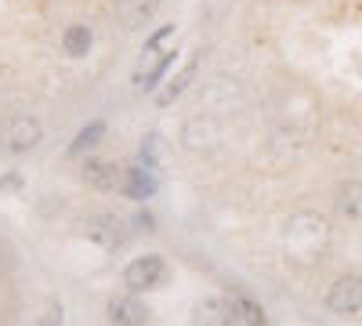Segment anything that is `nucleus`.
I'll list each match as a JSON object with an SVG mask.
<instances>
[{
    "instance_id": "obj_4",
    "label": "nucleus",
    "mask_w": 362,
    "mask_h": 326,
    "mask_svg": "<svg viewBox=\"0 0 362 326\" xmlns=\"http://www.w3.org/2000/svg\"><path fill=\"white\" fill-rule=\"evenodd\" d=\"M167 279H170V272H167V261H163L160 254H141V257H134L127 269H124V283H127V290H134V293L160 290Z\"/></svg>"
},
{
    "instance_id": "obj_5",
    "label": "nucleus",
    "mask_w": 362,
    "mask_h": 326,
    "mask_svg": "<svg viewBox=\"0 0 362 326\" xmlns=\"http://www.w3.org/2000/svg\"><path fill=\"white\" fill-rule=\"evenodd\" d=\"M322 305L334 315H362V276H355V272L337 276L326 286Z\"/></svg>"
},
{
    "instance_id": "obj_19",
    "label": "nucleus",
    "mask_w": 362,
    "mask_h": 326,
    "mask_svg": "<svg viewBox=\"0 0 362 326\" xmlns=\"http://www.w3.org/2000/svg\"><path fill=\"white\" fill-rule=\"evenodd\" d=\"M141 163H145L148 170L160 163V138H156V134H148V138L141 141Z\"/></svg>"
},
{
    "instance_id": "obj_13",
    "label": "nucleus",
    "mask_w": 362,
    "mask_h": 326,
    "mask_svg": "<svg viewBox=\"0 0 362 326\" xmlns=\"http://www.w3.org/2000/svg\"><path fill=\"white\" fill-rule=\"evenodd\" d=\"M334 206L337 214L348 221H362V182H341L334 192Z\"/></svg>"
},
{
    "instance_id": "obj_14",
    "label": "nucleus",
    "mask_w": 362,
    "mask_h": 326,
    "mask_svg": "<svg viewBox=\"0 0 362 326\" xmlns=\"http://www.w3.org/2000/svg\"><path fill=\"white\" fill-rule=\"evenodd\" d=\"M228 312H232V326H268L264 308L257 301H250V298H232Z\"/></svg>"
},
{
    "instance_id": "obj_6",
    "label": "nucleus",
    "mask_w": 362,
    "mask_h": 326,
    "mask_svg": "<svg viewBox=\"0 0 362 326\" xmlns=\"http://www.w3.org/2000/svg\"><path fill=\"white\" fill-rule=\"evenodd\" d=\"M83 235H87V243H95L102 250H119L127 243V225L116 214H95V218H87Z\"/></svg>"
},
{
    "instance_id": "obj_12",
    "label": "nucleus",
    "mask_w": 362,
    "mask_h": 326,
    "mask_svg": "<svg viewBox=\"0 0 362 326\" xmlns=\"http://www.w3.org/2000/svg\"><path fill=\"white\" fill-rule=\"evenodd\" d=\"M192 326H232V312L228 301L221 298H203L192 308Z\"/></svg>"
},
{
    "instance_id": "obj_8",
    "label": "nucleus",
    "mask_w": 362,
    "mask_h": 326,
    "mask_svg": "<svg viewBox=\"0 0 362 326\" xmlns=\"http://www.w3.org/2000/svg\"><path fill=\"white\" fill-rule=\"evenodd\" d=\"M80 177H83L90 189L112 192V189H119V182H124V167H116V163H109V160H98V156H83Z\"/></svg>"
},
{
    "instance_id": "obj_17",
    "label": "nucleus",
    "mask_w": 362,
    "mask_h": 326,
    "mask_svg": "<svg viewBox=\"0 0 362 326\" xmlns=\"http://www.w3.org/2000/svg\"><path fill=\"white\" fill-rule=\"evenodd\" d=\"M196 66H199V58H192V62H189L185 69H181V76H177V80H174V83L167 87V91H163V95L156 98V105H170V102H174V98H177L181 91H185V87L192 83V76H196Z\"/></svg>"
},
{
    "instance_id": "obj_18",
    "label": "nucleus",
    "mask_w": 362,
    "mask_h": 326,
    "mask_svg": "<svg viewBox=\"0 0 362 326\" xmlns=\"http://www.w3.org/2000/svg\"><path fill=\"white\" fill-rule=\"evenodd\" d=\"M174 58H177V51H167V54L160 58V62H156L153 69H148V73H145L141 80H134V83L141 87V91H156V83H160V80H163V73H167V69L174 66Z\"/></svg>"
},
{
    "instance_id": "obj_3",
    "label": "nucleus",
    "mask_w": 362,
    "mask_h": 326,
    "mask_svg": "<svg viewBox=\"0 0 362 326\" xmlns=\"http://www.w3.org/2000/svg\"><path fill=\"white\" fill-rule=\"evenodd\" d=\"M181 149H189V153H210V149H218V141H221V124L214 120V112H192L185 116V124H181Z\"/></svg>"
},
{
    "instance_id": "obj_15",
    "label": "nucleus",
    "mask_w": 362,
    "mask_h": 326,
    "mask_svg": "<svg viewBox=\"0 0 362 326\" xmlns=\"http://www.w3.org/2000/svg\"><path fill=\"white\" fill-rule=\"evenodd\" d=\"M102 134H105V124H102V120L87 124V127L69 141V156H83V153H90V149H95V145L102 141Z\"/></svg>"
},
{
    "instance_id": "obj_9",
    "label": "nucleus",
    "mask_w": 362,
    "mask_h": 326,
    "mask_svg": "<svg viewBox=\"0 0 362 326\" xmlns=\"http://www.w3.org/2000/svg\"><path fill=\"white\" fill-rule=\"evenodd\" d=\"M156 11H160V0H116V18H119V25H124L127 33L145 29L148 22L156 18Z\"/></svg>"
},
{
    "instance_id": "obj_10",
    "label": "nucleus",
    "mask_w": 362,
    "mask_h": 326,
    "mask_svg": "<svg viewBox=\"0 0 362 326\" xmlns=\"http://www.w3.org/2000/svg\"><path fill=\"white\" fill-rule=\"evenodd\" d=\"M239 98H243V87H239L232 76H214V80L203 87L199 105H203V112H210V109H228V105H235Z\"/></svg>"
},
{
    "instance_id": "obj_21",
    "label": "nucleus",
    "mask_w": 362,
    "mask_h": 326,
    "mask_svg": "<svg viewBox=\"0 0 362 326\" xmlns=\"http://www.w3.org/2000/svg\"><path fill=\"white\" fill-rule=\"evenodd\" d=\"M131 221H134V228H138V232H156V218L148 214V211H138Z\"/></svg>"
},
{
    "instance_id": "obj_22",
    "label": "nucleus",
    "mask_w": 362,
    "mask_h": 326,
    "mask_svg": "<svg viewBox=\"0 0 362 326\" xmlns=\"http://www.w3.org/2000/svg\"><path fill=\"white\" fill-rule=\"evenodd\" d=\"M8 189H22V177L18 174H4V177H0V192H8Z\"/></svg>"
},
{
    "instance_id": "obj_1",
    "label": "nucleus",
    "mask_w": 362,
    "mask_h": 326,
    "mask_svg": "<svg viewBox=\"0 0 362 326\" xmlns=\"http://www.w3.org/2000/svg\"><path fill=\"white\" fill-rule=\"evenodd\" d=\"M283 243L286 250L297 257V261H312L326 250L329 243V221L315 211H297L290 214L286 221V232H283Z\"/></svg>"
},
{
    "instance_id": "obj_7",
    "label": "nucleus",
    "mask_w": 362,
    "mask_h": 326,
    "mask_svg": "<svg viewBox=\"0 0 362 326\" xmlns=\"http://www.w3.org/2000/svg\"><path fill=\"white\" fill-rule=\"evenodd\" d=\"M145 319H148V305L138 298L134 290L112 293L109 298V322L112 326H145Z\"/></svg>"
},
{
    "instance_id": "obj_16",
    "label": "nucleus",
    "mask_w": 362,
    "mask_h": 326,
    "mask_svg": "<svg viewBox=\"0 0 362 326\" xmlns=\"http://www.w3.org/2000/svg\"><path fill=\"white\" fill-rule=\"evenodd\" d=\"M90 29L87 25H69L66 33H62V47H66V54H73V58H83L87 51H90Z\"/></svg>"
},
{
    "instance_id": "obj_11",
    "label": "nucleus",
    "mask_w": 362,
    "mask_h": 326,
    "mask_svg": "<svg viewBox=\"0 0 362 326\" xmlns=\"http://www.w3.org/2000/svg\"><path fill=\"white\" fill-rule=\"evenodd\" d=\"M119 192L127 199H148L156 196V177L148 167H127L124 170V182H119Z\"/></svg>"
},
{
    "instance_id": "obj_2",
    "label": "nucleus",
    "mask_w": 362,
    "mask_h": 326,
    "mask_svg": "<svg viewBox=\"0 0 362 326\" xmlns=\"http://www.w3.org/2000/svg\"><path fill=\"white\" fill-rule=\"evenodd\" d=\"M44 141V124L33 112H15L0 124V149L8 156H29Z\"/></svg>"
},
{
    "instance_id": "obj_20",
    "label": "nucleus",
    "mask_w": 362,
    "mask_h": 326,
    "mask_svg": "<svg viewBox=\"0 0 362 326\" xmlns=\"http://www.w3.org/2000/svg\"><path fill=\"white\" fill-rule=\"evenodd\" d=\"M62 319H66L62 301H51V305H47V312L40 315V322H37V326H62Z\"/></svg>"
}]
</instances>
